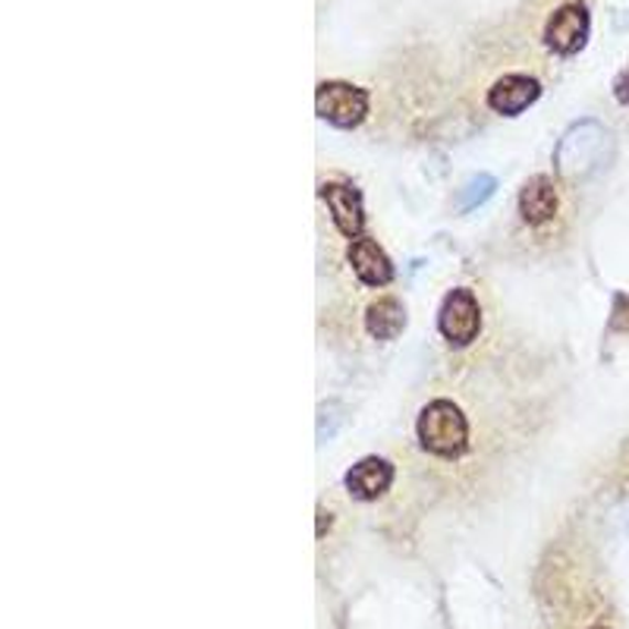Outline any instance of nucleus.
Instances as JSON below:
<instances>
[{
    "label": "nucleus",
    "instance_id": "nucleus-1",
    "mask_svg": "<svg viewBox=\"0 0 629 629\" xmlns=\"http://www.w3.org/2000/svg\"><path fill=\"white\" fill-rule=\"evenodd\" d=\"M419 441L429 454L456 459L469 447V422L451 400H432L419 415Z\"/></svg>",
    "mask_w": 629,
    "mask_h": 629
},
{
    "label": "nucleus",
    "instance_id": "nucleus-2",
    "mask_svg": "<svg viewBox=\"0 0 629 629\" xmlns=\"http://www.w3.org/2000/svg\"><path fill=\"white\" fill-rule=\"evenodd\" d=\"M315 110L327 123H334L340 130H353L369 113V91L349 86V83H322L315 91Z\"/></svg>",
    "mask_w": 629,
    "mask_h": 629
},
{
    "label": "nucleus",
    "instance_id": "nucleus-3",
    "mask_svg": "<svg viewBox=\"0 0 629 629\" xmlns=\"http://www.w3.org/2000/svg\"><path fill=\"white\" fill-rule=\"evenodd\" d=\"M437 327L444 334L447 344L454 347H469L481 330V308L478 300L473 296V290H454L447 293V300L441 305V315H437Z\"/></svg>",
    "mask_w": 629,
    "mask_h": 629
},
{
    "label": "nucleus",
    "instance_id": "nucleus-4",
    "mask_svg": "<svg viewBox=\"0 0 629 629\" xmlns=\"http://www.w3.org/2000/svg\"><path fill=\"white\" fill-rule=\"evenodd\" d=\"M588 39V13L583 3H564L547 25H544V44L557 54H576Z\"/></svg>",
    "mask_w": 629,
    "mask_h": 629
},
{
    "label": "nucleus",
    "instance_id": "nucleus-5",
    "mask_svg": "<svg viewBox=\"0 0 629 629\" xmlns=\"http://www.w3.org/2000/svg\"><path fill=\"white\" fill-rule=\"evenodd\" d=\"M322 198L330 208L334 217V227L344 234L347 239L362 237V227H366V212H362V196L359 189H353L347 183H325L322 186Z\"/></svg>",
    "mask_w": 629,
    "mask_h": 629
},
{
    "label": "nucleus",
    "instance_id": "nucleus-6",
    "mask_svg": "<svg viewBox=\"0 0 629 629\" xmlns=\"http://www.w3.org/2000/svg\"><path fill=\"white\" fill-rule=\"evenodd\" d=\"M349 264L356 271V278L366 286H388L393 281V264L388 252L371 237H359L349 242Z\"/></svg>",
    "mask_w": 629,
    "mask_h": 629
},
{
    "label": "nucleus",
    "instance_id": "nucleus-7",
    "mask_svg": "<svg viewBox=\"0 0 629 629\" xmlns=\"http://www.w3.org/2000/svg\"><path fill=\"white\" fill-rule=\"evenodd\" d=\"M542 95V86L532 79V76H520V73H510L495 83V88L488 91V108L498 110L503 117H517L529 105H535Z\"/></svg>",
    "mask_w": 629,
    "mask_h": 629
},
{
    "label": "nucleus",
    "instance_id": "nucleus-8",
    "mask_svg": "<svg viewBox=\"0 0 629 629\" xmlns=\"http://www.w3.org/2000/svg\"><path fill=\"white\" fill-rule=\"evenodd\" d=\"M393 485V466L381 456H366L347 473V488L356 500H378Z\"/></svg>",
    "mask_w": 629,
    "mask_h": 629
},
{
    "label": "nucleus",
    "instance_id": "nucleus-9",
    "mask_svg": "<svg viewBox=\"0 0 629 629\" xmlns=\"http://www.w3.org/2000/svg\"><path fill=\"white\" fill-rule=\"evenodd\" d=\"M520 215L525 224L542 227L557 215V193L547 176H532L520 193Z\"/></svg>",
    "mask_w": 629,
    "mask_h": 629
},
{
    "label": "nucleus",
    "instance_id": "nucleus-10",
    "mask_svg": "<svg viewBox=\"0 0 629 629\" xmlns=\"http://www.w3.org/2000/svg\"><path fill=\"white\" fill-rule=\"evenodd\" d=\"M366 327H369V334L375 340H393V337H400V330L406 327V308H403L400 300L384 296V300L369 305Z\"/></svg>",
    "mask_w": 629,
    "mask_h": 629
},
{
    "label": "nucleus",
    "instance_id": "nucleus-11",
    "mask_svg": "<svg viewBox=\"0 0 629 629\" xmlns=\"http://www.w3.org/2000/svg\"><path fill=\"white\" fill-rule=\"evenodd\" d=\"M614 95H617V101H620V105H627L629 108V69H623V73L617 76V83H614Z\"/></svg>",
    "mask_w": 629,
    "mask_h": 629
},
{
    "label": "nucleus",
    "instance_id": "nucleus-12",
    "mask_svg": "<svg viewBox=\"0 0 629 629\" xmlns=\"http://www.w3.org/2000/svg\"><path fill=\"white\" fill-rule=\"evenodd\" d=\"M595 629H608V627H595Z\"/></svg>",
    "mask_w": 629,
    "mask_h": 629
}]
</instances>
